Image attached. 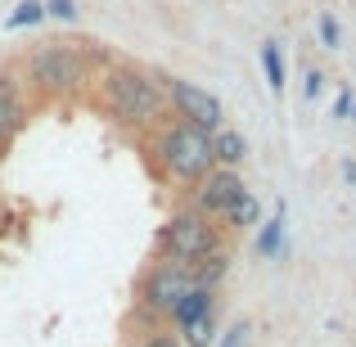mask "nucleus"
Wrapping results in <instances>:
<instances>
[{"mask_svg": "<svg viewBox=\"0 0 356 347\" xmlns=\"http://www.w3.org/2000/svg\"><path fill=\"white\" fill-rule=\"evenodd\" d=\"M90 95L122 131H136V136H154L163 122H172L158 72L140 68V63L108 59L104 72H95V81H90Z\"/></svg>", "mask_w": 356, "mask_h": 347, "instance_id": "f257e3e1", "label": "nucleus"}, {"mask_svg": "<svg viewBox=\"0 0 356 347\" xmlns=\"http://www.w3.org/2000/svg\"><path fill=\"white\" fill-rule=\"evenodd\" d=\"M18 77H23L32 104H72V99L90 95L95 63L72 41H41L18 59Z\"/></svg>", "mask_w": 356, "mask_h": 347, "instance_id": "f03ea898", "label": "nucleus"}, {"mask_svg": "<svg viewBox=\"0 0 356 347\" xmlns=\"http://www.w3.org/2000/svg\"><path fill=\"white\" fill-rule=\"evenodd\" d=\"M145 140H149V163H154V172L163 176L167 185H176V190H190L194 181H203V176L217 167L212 163V140H208V131H199V127L163 122V127Z\"/></svg>", "mask_w": 356, "mask_h": 347, "instance_id": "7ed1b4c3", "label": "nucleus"}, {"mask_svg": "<svg viewBox=\"0 0 356 347\" xmlns=\"http://www.w3.org/2000/svg\"><path fill=\"white\" fill-rule=\"evenodd\" d=\"M221 243H226V230H221L217 221H208L194 208H176L154 234V257L158 261H176V266H194L199 257H208V252L221 248Z\"/></svg>", "mask_w": 356, "mask_h": 347, "instance_id": "20e7f679", "label": "nucleus"}, {"mask_svg": "<svg viewBox=\"0 0 356 347\" xmlns=\"http://www.w3.org/2000/svg\"><path fill=\"white\" fill-rule=\"evenodd\" d=\"M190 289V266H176V261H158L149 257V266L136 280V312L145 321H167L172 307L185 298Z\"/></svg>", "mask_w": 356, "mask_h": 347, "instance_id": "39448f33", "label": "nucleus"}, {"mask_svg": "<svg viewBox=\"0 0 356 347\" xmlns=\"http://www.w3.org/2000/svg\"><path fill=\"white\" fill-rule=\"evenodd\" d=\"M158 81H163V95H167V113H172V122H185V127H199V131H217L226 127V104H221L212 90L194 86V81L185 77H163L158 72Z\"/></svg>", "mask_w": 356, "mask_h": 347, "instance_id": "423d86ee", "label": "nucleus"}, {"mask_svg": "<svg viewBox=\"0 0 356 347\" xmlns=\"http://www.w3.org/2000/svg\"><path fill=\"white\" fill-rule=\"evenodd\" d=\"M248 194V185H243V172H230V167H212L203 181H194L190 190H185V208H194V212H203L208 221H217L221 226V217L230 212V203L243 199Z\"/></svg>", "mask_w": 356, "mask_h": 347, "instance_id": "0eeeda50", "label": "nucleus"}, {"mask_svg": "<svg viewBox=\"0 0 356 347\" xmlns=\"http://www.w3.org/2000/svg\"><path fill=\"white\" fill-rule=\"evenodd\" d=\"M32 108L36 104H32V95H27L23 77H18V63H0V154L27 131Z\"/></svg>", "mask_w": 356, "mask_h": 347, "instance_id": "6e6552de", "label": "nucleus"}, {"mask_svg": "<svg viewBox=\"0 0 356 347\" xmlns=\"http://www.w3.org/2000/svg\"><path fill=\"white\" fill-rule=\"evenodd\" d=\"M230 261H235V252H230V239H226L221 248H212L208 257H199V261L190 266V284L217 293V289L226 284V275H230Z\"/></svg>", "mask_w": 356, "mask_h": 347, "instance_id": "1a4fd4ad", "label": "nucleus"}, {"mask_svg": "<svg viewBox=\"0 0 356 347\" xmlns=\"http://www.w3.org/2000/svg\"><path fill=\"white\" fill-rule=\"evenodd\" d=\"M208 140H212V163H217V167H230V172H239V167L248 163V140H243V131H235V127H217Z\"/></svg>", "mask_w": 356, "mask_h": 347, "instance_id": "9d476101", "label": "nucleus"}, {"mask_svg": "<svg viewBox=\"0 0 356 347\" xmlns=\"http://www.w3.org/2000/svg\"><path fill=\"white\" fill-rule=\"evenodd\" d=\"M208 312H217V293H208V289H185V298L172 307V316H167V325L172 330H181V325H190V321H199V316H208Z\"/></svg>", "mask_w": 356, "mask_h": 347, "instance_id": "9b49d317", "label": "nucleus"}, {"mask_svg": "<svg viewBox=\"0 0 356 347\" xmlns=\"http://www.w3.org/2000/svg\"><path fill=\"white\" fill-rule=\"evenodd\" d=\"M252 226H261V203L252 199V194H243V199L230 203V212H226V217H221V230H226V239H230V234L252 230Z\"/></svg>", "mask_w": 356, "mask_h": 347, "instance_id": "f8f14e48", "label": "nucleus"}, {"mask_svg": "<svg viewBox=\"0 0 356 347\" xmlns=\"http://www.w3.org/2000/svg\"><path fill=\"white\" fill-rule=\"evenodd\" d=\"M284 248V199L275 203V217L257 230V257H275Z\"/></svg>", "mask_w": 356, "mask_h": 347, "instance_id": "ddd939ff", "label": "nucleus"}, {"mask_svg": "<svg viewBox=\"0 0 356 347\" xmlns=\"http://www.w3.org/2000/svg\"><path fill=\"white\" fill-rule=\"evenodd\" d=\"M181 347H212L217 343V312H208V316H199V321H190V325H181Z\"/></svg>", "mask_w": 356, "mask_h": 347, "instance_id": "4468645a", "label": "nucleus"}, {"mask_svg": "<svg viewBox=\"0 0 356 347\" xmlns=\"http://www.w3.org/2000/svg\"><path fill=\"white\" fill-rule=\"evenodd\" d=\"M261 72H266L270 95H284V54H280V41H261Z\"/></svg>", "mask_w": 356, "mask_h": 347, "instance_id": "2eb2a0df", "label": "nucleus"}, {"mask_svg": "<svg viewBox=\"0 0 356 347\" xmlns=\"http://www.w3.org/2000/svg\"><path fill=\"white\" fill-rule=\"evenodd\" d=\"M140 321H145V316H140ZM131 339H136V347H181V334L167 321H145V330L131 334Z\"/></svg>", "mask_w": 356, "mask_h": 347, "instance_id": "dca6fc26", "label": "nucleus"}, {"mask_svg": "<svg viewBox=\"0 0 356 347\" xmlns=\"http://www.w3.org/2000/svg\"><path fill=\"white\" fill-rule=\"evenodd\" d=\"M41 18H45V5H41V0H23V5L5 18V27H9V32H18V27H32V23H41Z\"/></svg>", "mask_w": 356, "mask_h": 347, "instance_id": "f3484780", "label": "nucleus"}, {"mask_svg": "<svg viewBox=\"0 0 356 347\" xmlns=\"http://www.w3.org/2000/svg\"><path fill=\"white\" fill-rule=\"evenodd\" d=\"M316 27H321V41L330 45V50H339V41H343V32H339V18H334V14H321V18H316Z\"/></svg>", "mask_w": 356, "mask_h": 347, "instance_id": "a211bd4d", "label": "nucleus"}, {"mask_svg": "<svg viewBox=\"0 0 356 347\" xmlns=\"http://www.w3.org/2000/svg\"><path fill=\"white\" fill-rule=\"evenodd\" d=\"M243 343H248V321L230 325V330L221 334V343H217V347H243Z\"/></svg>", "mask_w": 356, "mask_h": 347, "instance_id": "6ab92c4d", "label": "nucleus"}, {"mask_svg": "<svg viewBox=\"0 0 356 347\" xmlns=\"http://www.w3.org/2000/svg\"><path fill=\"white\" fill-rule=\"evenodd\" d=\"M45 14H54V18H63V23H72V18H77V5H72V0H45Z\"/></svg>", "mask_w": 356, "mask_h": 347, "instance_id": "aec40b11", "label": "nucleus"}, {"mask_svg": "<svg viewBox=\"0 0 356 347\" xmlns=\"http://www.w3.org/2000/svg\"><path fill=\"white\" fill-rule=\"evenodd\" d=\"M321 90H325V72H321V68H307V86H302V95H307V99H316Z\"/></svg>", "mask_w": 356, "mask_h": 347, "instance_id": "412c9836", "label": "nucleus"}, {"mask_svg": "<svg viewBox=\"0 0 356 347\" xmlns=\"http://www.w3.org/2000/svg\"><path fill=\"white\" fill-rule=\"evenodd\" d=\"M348 108H352V90H343V95L334 99V118H348Z\"/></svg>", "mask_w": 356, "mask_h": 347, "instance_id": "4be33fe9", "label": "nucleus"}, {"mask_svg": "<svg viewBox=\"0 0 356 347\" xmlns=\"http://www.w3.org/2000/svg\"><path fill=\"white\" fill-rule=\"evenodd\" d=\"M348 113H352V118H356V99H352V108H348Z\"/></svg>", "mask_w": 356, "mask_h": 347, "instance_id": "5701e85b", "label": "nucleus"}]
</instances>
